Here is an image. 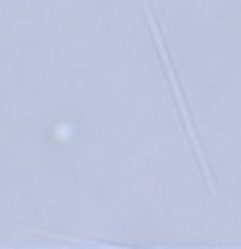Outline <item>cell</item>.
I'll return each instance as SVG.
<instances>
[{"mask_svg": "<svg viewBox=\"0 0 241 249\" xmlns=\"http://www.w3.org/2000/svg\"><path fill=\"white\" fill-rule=\"evenodd\" d=\"M148 18H151V29H153V36H155V44H158V50H161V54H163V65H166V73H169L171 89H174V99H176V107H179V112H182V120H184V127H187V132H189V138H192L194 153H197V159H200V166H202V171H205V179H207V184H210V192H213V190H215V187H213V179H210V174H207L205 159H202V151H200V140H197V135H194V130H192V120H189V114H187V109H184V96H182V91H179V83H176V78H174V68H171L169 52H166V47H163L161 31L155 29V21H153V16H151V13H148Z\"/></svg>", "mask_w": 241, "mask_h": 249, "instance_id": "obj_1", "label": "cell"}]
</instances>
